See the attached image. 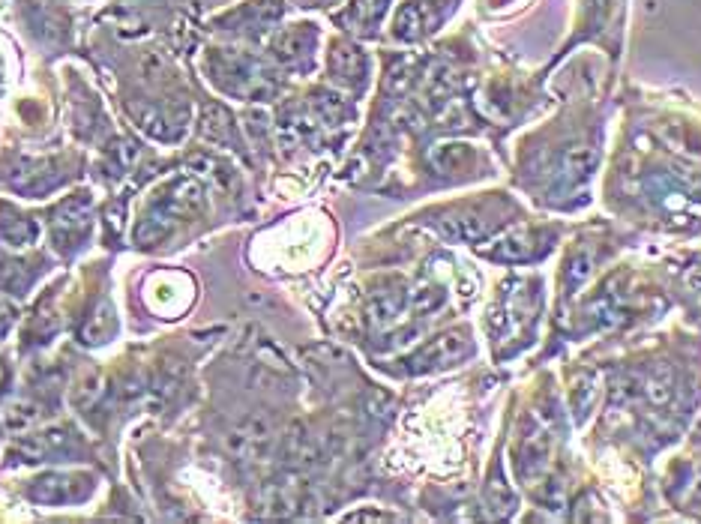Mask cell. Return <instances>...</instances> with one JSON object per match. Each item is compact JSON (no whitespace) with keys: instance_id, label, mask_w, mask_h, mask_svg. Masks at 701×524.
<instances>
[{"instance_id":"6","label":"cell","mask_w":701,"mask_h":524,"mask_svg":"<svg viewBox=\"0 0 701 524\" xmlns=\"http://www.w3.org/2000/svg\"><path fill=\"white\" fill-rule=\"evenodd\" d=\"M273 444V432H270V423L261 420V417H252V420H243L231 435H228V450L246 462H255L261 456H267Z\"/></svg>"},{"instance_id":"9","label":"cell","mask_w":701,"mask_h":524,"mask_svg":"<svg viewBox=\"0 0 701 524\" xmlns=\"http://www.w3.org/2000/svg\"><path fill=\"white\" fill-rule=\"evenodd\" d=\"M114 333H117V315H114V309H111L108 300H99V303L93 306V312H90V315L81 321V327H78V339H81L84 345H102V342H108Z\"/></svg>"},{"instance_id":"4","label":"cell","mask_w":701,"mask_h":524,"mask_svg":"<svg viewBox=\"0 0 701 524\" xmlns=\"http://www.w3.org/2000/svg\"><path fill=\"white\" fill-rule=\"evenodd\" d=\"M66 177H69V171H66V162H60V159H24L6 177V183L21 195L39 198V195H48L57 186H63Z\"/></svg>"},{"instance_id":"7","label":"cell","mask_w":701,"mask_h":524,"mask_svg":"<svg viewBox=\"0 0 701 524\" xmlns=\"http://www.w3.org/2000/svg\"><path fill=\"white\" fill-rule=\"evenodd\" d=\"M468 351H471V342L462 333H447V336H438L435 342H429L423 351H417L411 357V369L423 372V369H435V366H450V363L462 360Z\"/></svg>"},{"instance_id":"12","label":"cell","mask_w":701,"mask_h":524,"mask_svg":"<svg viewBox=\"0 0 701 524\" xmlns=\"http://www.w3.org/2000/svg\"><path fill=\"white\" fill-rule=\"evenodd\" d=\"M438 228L447 240H456V243H474L489 231V225L480 216H447L441 219Z\"/></svg>"},{"instance_id":"16","label":"cell","mask_w":701,"mask_h":524,"mask_svg":"<svg viewBox=\"0 0 701 524\" xmlns=\"http://www.w3.org/2000/svg\"><path fill=\"white\" fill-rule=\"evenodd\" d=\"M402 294H381L369 303V321L372 324H390L399 312H402Z\"/></svg>"},{"instance_id":"14","label":"cell","mask_w":701,"mask_h":524,"mask_svg":"<svg viewBox=\"0 0 701 524\" xmlns=\"http://www.w3.org/2000/svg\"><path fill=\"white\" fill-rule=\"evenodd\" d=\"M138 159V147H135V141H129V138H117L114 144H108L105 147V159H102V168H105V174L108 177H120V174H126L129 168H132V162Z\"/></svg>"},{"instance_id":"17","label":"cell","mask_w":701,"mask_h":524,"mask_svg":"<svg viewBox=\"0 0 701 524\" xmlns=\"http://www.w3.org/2000/svg\"><path fill=\"white\" fill-rule=\"evenodd\" d=\"M105 225H108V231L114 234H120V228H123V207H117V204H111L108 207V213H105Z\"/></svg>"},{"instance_id":"8","label":"cell","mask_w":701,"mask_h":524,"mask_svg":"<svg viewBox=\"0 0 701 524\" xmlns=\"http://www.w3.org/2000/svg\"><path fill=\"white\" fill-rule=\"evenodd\" d=\"M135 117H138V126L159 141H180L186 132V114L144 108V111H135Z\"/></svg>"},{"instance_id":"3","label":"cell","mask_w":701,"mask_h":524,"mask_svg":"<svg viewBox=\"0 0 701 524\" xmlns=\"http://www.w3.org/2000/svg\"><path fill=\"white\" fill-rule=\"evenodd\" d=\"M150 207L177 225V222L192 219V216H198V213L204 210V189H201V183L192 180V177H177V180L165 183V186L153 195Z\"/></svg>"},{"instance_id":"10","label":"cell","mask_w":701,"mask_h":524,"mask_svg":"<svg viewBox=\"0 0 701 524\" xmlns=\"http://www.w3.org/2000/svg\"><path fill=\"white\" fill-rule=\"evenodd\" d=\"M39 237V228L33 219L21 216L9 204H0V240L6 246H30Z\"/></svg>"},{"instance_id":"18","label":"cell","mask_w":701,"mask_h":524,"mask_svg":"<svg viewBox=\"0 0 701 524\" xmlns=\"http://www.w3.org/2000/svg\"><path fill=\"white\" fill-rule=\"evenodd\" d=\"M6 384H9V369H6V363L0 360V393L6 390Z\"/></svg>"},{"instance_id":"11","label":"cell","mask_w":701,"mask_h":524,"mask_svg":"<svg viewBox=\"0 0 701 524\" xmlns=\"http://www.w3.org/2000/svg\"><path fill=\"white\" fill-rule=\"evenodd\" d=\"M36 273H39V261H18V258L0 255V291L24 294L30 282L36 279Z\"/></svg>"},{"instance_id":"5","label":"cell","mask_w":701,"mask_h":524,"mask_svg":"<svg viewBox=\"0 0 701 524\" xmlns=\"http://www.w3.org/2000/svg\"><path fill=\"white\" fill-rule=\"evenodd\" d=\"M81 444L78 438L63 429V426H54V429H45V432H36L24 441L15 444L12 456H21V462H45V459H60V456H69V453H78Z\"/></svg>"},{"instance_id":"2","label":"cell","mask_w":701,"mask_h":524,"mask_svg":"<svg viewBox=\"0 0 701 524\" xmlns=\"http://www.w3.org/2000/svg\"><path fill=\"white\" fill-rule=\"evenodd\" d=\"M30 501L45 507H63V504H81L93 495V477L87 474H42L27 489Z\"/></svg>"},{"instance_id":"15","label":"cell","mask_w":701,"mask_h":524,"mask_svg":"<svg viewBox=\"0 0 701 524\" xmlns=\"http://www.w3.org/2000/svg\"><path fill=\"white\" fill-rule=\"evenodd\" d=\"M189 168L198 171L201 177L213 180V186H219V189H225V186L234 180V171H231L222 159H216V156H210V153H195V156H189Z\"/></svg>"},{"instance_id":"13","label":"cell","mask_w":701,"mask_h":524,"mask_svg":"<svg viewBox=\"0 0 701 524\" xmlns=\"http://www.w3.org/2000/svg\"><path fill=\"white\" fill-rule=\"evenodd\" d=\"M201 135L216 141V144H231L234 141V123L225 108L219 105H204L201 114Z\"/></svg>"},{"instance_id":"1","label":"cell","mask_w":701,"mask_h":524,"mask_svg":"<svg viewBox=\"0 0 701 524\" xmlns=\"http://www.w3.org/2000/svg\"><path fill=\"white\" fill-rule=\"evenodd\" d=\"M51 240L57 246V252L63 255H72L78 252L87 237H90V228H93V204L87 198V192H78L66 201H60L51 213Z\"/></svg>"}]
</instances>
